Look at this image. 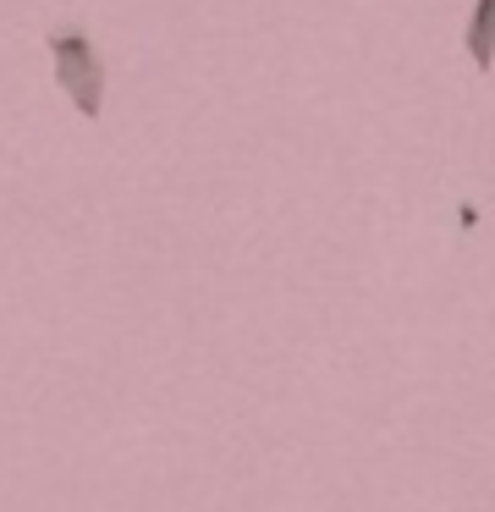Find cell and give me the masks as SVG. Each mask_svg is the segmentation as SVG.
<instances>
[{"mask_svg": "<svg viewBox=\"0 0 495 512\" xmlns=\"http://www.w3.org/2000/svg\"><path fill=\"white\" fill-rule=\"evenodd\" d=\"M44 50H50L55 83H61V94L77 105V116H88V122H94V116H105L110 72H105V56L94 50V39H88V28H77V23L50 28Z\"/></svg>", "mask_w": 495, "mask_h": 512, "instance_id": "6da1fadb", "label": "cell"}, {"mask_svg": "<svg viewBox=\"0 0 495 512\" xmlns=\"http://www.w3.org/2000/svg\"><path fill=\"white\" fill-rule=\"evenodd\" d=\"M462 50L479 72H490V50H495V0H473V17L462 28Z\"/></svg>", "mask_w": 495, "mask_h": 512, "instance_id": "7a4b0ae2", "label": "cell"}]
</instances>
